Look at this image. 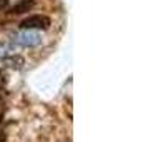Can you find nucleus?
I'll use <instances>...</instances> for the list:
<instances>
[{
	"mask_svg": "<svg viewBox=\"0 0 148 142\" xmlns=\"http://www.w3.org/2000/svg\"><path fill=\"white\" fill-rule=\"evenodd\" d=\"M5 77H3V75H0V90H2V87H3V85H5Z\"/></svg>",
	"mask_w": 148,
	"mask_h": 142,
	"instance_id": "obj_7",
	"label": "nucleus"
},
{
	"mask_svg": "<svg viewBox=\"0 0 148 142\" xmlns=\"http://www.w3.org/2000/svg\"><path fill=\"white\" fill-rule=\"evenodd\" d=\"M17 44H20V45H37L40 39H38V35H23V37H17Z\"/></svg>",
	"mask_w": 148,
	"mask_h": 142,
	"instance_id": "obj_4",
	"label": "nucleus"
},
{
	"mask_svg": "<svg viewBox=\"0 0 148 142\" xmlns=\"http://www.w3.org/2000/svg\"><path fill=\"white\" fill-rule=\"evenodd\" d=\"M5 141H7V134L3 130H0V142H5Z\"/></svg>",
	"mask_w": 148,
	"mask_h": 142,
	"instance_id": "obj_6",
	"label": "nucleus"
},
{
	"mask_svg": "<svg viewBox=\"0 0 148 142\" xmlns=\"http://www.w3.org/2000/svg\"><path fill=\"white\" fill-rule=\"evenodd\" d=\"M23 64H25V60H23V57H20V55H7V57H3L0 60V67L18 70V69L23 67Z\"/></svg>",
	"mask_w": 148,
	"mask_h": 142,
	"instance_id": "obj_2",
	"label": "nucleus"
},
{
	"mask_svg": "<svg viewBox=\"0 0 148 142\" xmlns=\"http://www.w3.org/2000/svg\"><path fill=\"white\" fill-rule=\"evenodd\" d=\"M52 25V20L47 15H30L20 22V28L23 30H47Z\"/></svg>",
	"mask_w": 148,
	"mask_h": 142,
	"instance_id": "obj_1",
	"label": "nucleus"
},
{
	"mask_svg": "<svg viewBox=\"0 0 148 142\" xmlns=\"http://www.w3.org/2000/svg\"><path fill=\"white\" fill-rule=\"evenodd\" d=\"M35 0H18L15 5L8 8V14L12 15H20V14H25V12H30L32 8L35 7Z\"/></svg>",
	"mask_w": 148,
	"mask_h": 142,
	"instance_id": "obj_3",
	"label": "nucleus"
},
{
	"mask_svg": "<svg viewBox=\"0 0 148 142\" xmlns=\"http://www.w3.org/2000/svg\"><path fill=\"white\" fill-rule=\"evenodd\" d=\"M8 7V0H0V10H5Z\"/></svg>",
	"mask_w": 148,
	"mask_h": 142,
	"instance_id": "obj_5",
	"label": "nucleus"
},
{
	"mask_svg": "<svg viewBox=\"0 0 148 142\" xmlns=\"http://www.w3.org/2000/svg\"><path fill=\"white\" fill-rule=\"evenodd\" d=\"M0 117H2V114H0ZM0 122H2V119H0Z\"/></svg>",
	"mask_w": 148,
	"mask_h": 142,
	"instance_id": "obj_8",
	"label": "nucleus"
}]
</instances>
